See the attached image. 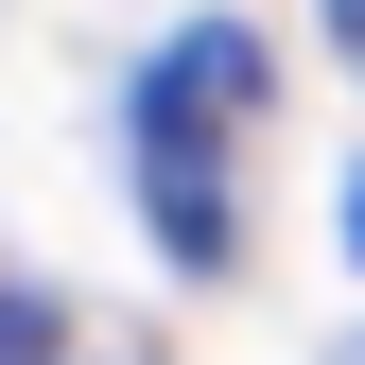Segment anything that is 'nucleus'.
<instances>
[{"instance_id": "obj_2", "label": "nucleus", "mask_w": 365, "mask_h": 365, "mask_svg": "<svg viewBox=\"0 0 365 365\" xmlns=\"http://www.w3.org/2000/svg\"><path fill=\"white\" fill-rule=\"evenodd\" d=\"M0 365H35V313H18V296H0Z\"/></svg>"}, {"instance_id": "obj_3", "label": "nucleus", "mask_w": 365, "mask_h": 365, "mask_svg": "<svg viewBox=\"0 0 365 365\" xmlns=\"http://www.w3.org/2000/svg\"><path fill=\"white\" fill-rule=\"evenodd\" d=\"M331 35H348V70H365V0H331Z\"/></svg>"}, {"instance_id": "obj_1", "label": "nucleus", "mask_w": 365, "mask_h": 365, "mask_svg": "<svg viewBox=\"0 0 365 365\" xmlns=\"http://www.w3.org/2000/svg\"><path fill=\"white\" fill-rule=\"evenodd\" d=\"M244 122H261V53L226 18H192L140 70V209H157V244L192 261V279L244 261Z\"/></svg>"}]
</instances>
